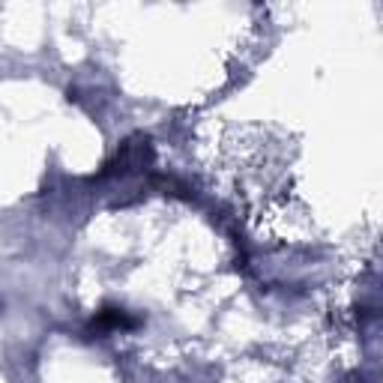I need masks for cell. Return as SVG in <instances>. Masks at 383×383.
<instances>
[{
  "label": "cell",
  "instance_id": "6da1fadb",
  "mask_svg": "<svg viewBox=\"0 0 383 383\" xmlns=\"http://www.w3.org/2000/svg\"><path fill=\"white\" fill-rule=\"evenodd\" d=\"M93 326L96 330H114V326H135V321H129L120 309H105L93 318Z\"/></svg>",
  "mask_w": 383,
  "mask_h": 383
}]
</instances>
